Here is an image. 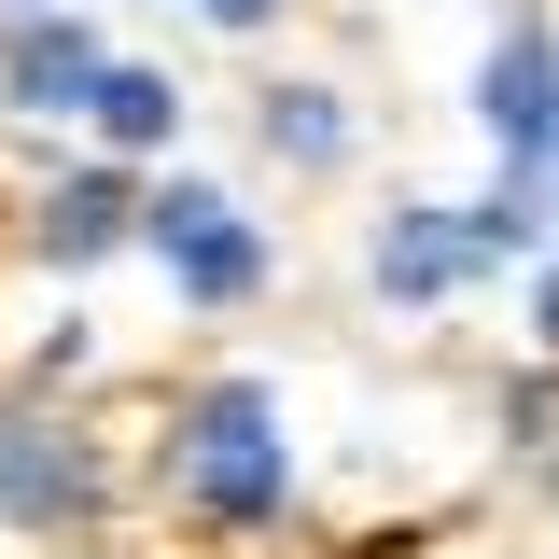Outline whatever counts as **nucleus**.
I'll list each match as a JSON object with an SVG mask.
<instances>
[{"label":"nucleus","instance_id":"1","mask_svg":"<svg viewBox=\"0 0 559 559\" xmlns=\"http://www.w3.org/2000/svg\"><path fill=\"white\" fill-rule=\"evenodd\" d=\"M182 489H197L210 518H238V532L294 503V448H280L266 378H210L197 406H182Z\"/></svg>","mask_w":559,"mask_h":559},{"label":"nucleus","instance_id":"2","mask_svg":"<svg viewBox=\"0 0 559 559\" xmlns=\"http://www.w3.org/2000/svg\"><path fill=\"white\" fill-rule=\"evenodd\" d=\"M518 238H532V197H489V210H392V224H378V294H406V308L476 294V280H503Z\"/></svg>","mask_w":559,"mask_h":559},{"label":"nucleus","instance_id":"3","mask_svg":"<svg viewBox=\"0 0 559 559\" xmlns=\"http://www.w3.org/2000/svg\"><path fill=\"white\" fill-rule=\"evenodd\" d=\"M140 238H154V266L182 280L197 308H238V294H266V238H252V210L224 197V182H168V197L140 210Z\"/></svg>","mask_w":559,"mask_h":559},{"label":"nucleus","instance_id":"4","mask_svg":"<svg viewBox=\"0 0 559 559\" xmlns=\"http://www.w3.org/2000/svg\"><path fill=\"white\" fill-rule=\"evenodd\" d=\"M476 112H489V140H503V168L559 182V43L546 28H503V57L476 70Z\"/></svg>","mask_w":559,"mask_h":559},{"label":"nucleus","instance_id":"5","mask_svg":"<svg viewBox=\"0 0 559 559\" xmlns=\"http://www.w3.org/2000/svg\"><path fill=\"white\" fill-rule=\"evenodd\" d=\"M98 84H112V43L98 28H14V57H0V98L14 112H57V127L98 112Z\"/></svg>","mask_w":559,"mask_h":559},{"label":"nucleus","instance_id":"6","mask_svg":"<svg viewBox=\"0 0 559 559\" xmlns=\"http://www.w3.org/2000/svg\"><path fill=\"white\" fill-rule=\"evenodd\" d=\"M70 503H84V462L43 419H0V518H70Z\"/></svg>","mask_w":559,"mask_h":559},{"label":"nucleus","instance_id":"7","mask_svg":"<svg viewBox=\"0 0 559 559\" xmlns=\"http://www.w3.org/2000/svg\"><path fill=\"white\" fill-rule=\"evenodd\" d=\"M84 127L112 140V154H154V140L182 127V84H168V70H140V57H112V84H98V112H84Z\"/></svg>","mask_w":559,"mask_h":559},{"label":"nucleus","instance_id":"8","mask_svg":"<svg viewBox=\"0 0 559 559\" xmlns=\"http://www.w3.org/2000/svg\"><path fill=\"white\" fill-rule=\"evenodd\" d=\"M266 140H280V154H349V112L294 84V98H266Z\"/></svg>","mask_w":559,"mask_h":559},{"label":"nucleus","instance_id":"9","mask_svg":"<svg viewBox=\"0 0 559 559\" xmlns=\"http://www.w3.org/2000/svg\"><path fill=\"white\" fill-rule=\"evenodd\" d=\"M112 224H127V197H112V168H98V182H70V210H57V252H98Z\"/></svg>","mask_w":559,"mask_h":559},{"label":"nucleus","instance_id":"10","mask_svg":"<svg viewBox=\"0 0 559 559\" xmlns=\"http://www.w3.org/2000/svg\"><path fill=\"white\" fill-rule=\"evenodd\" d=\"M182 14H224V28H252V14H280V0H182Z\"/></svg>","mask_w":559,"mask_h":559},{"label":"nucleus","instance_id":"11","mask_svg":"<svg viewBox=\"0 0 559 559\" xmlns=\"http://www.w3.org/2000/svg\"><path fill=\"white\" fill-rule=\"evenodd\" d=\"M546 349H559V266H546Z\"/></svg>","mask_w":559,"mask_h":559}]
</instances>
